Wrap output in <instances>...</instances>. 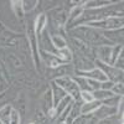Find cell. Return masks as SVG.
<instances>
[{
	"instance_id": "cell-1",
	"label": "cell",
	"mask_w": 124,
	"mask_h": 124,
	"mask_svg": "<svg viewBox=\"0 0 124 124\" xmlns=\"http://www.w3.org/2000/svg\"><path fill=\"white\" fill-rule=\"evenodd\" d=\"M70 32L72 34V37H77L93 47H98V46H103V45L112 46L108 42V40L103 36L102 31L89 27L87 25H79L76 27H72V29H70Z\"/></svg>"
},
{
	"instance_id": "cell-2",
	"label": "cell",
	"mask_w": 124,
	"mask_h": 124,
	"mask_svg": "<svg viewBox=\"0 0 124 124\" xmlns=\"http://www.w3.org/2000/svg\"><path fill=\"white\" fill-rule=\"evenodd\" d=\"M54 82H55L57 86H60L62 89H63L73 101H81V99H79L81 91H79L77 83L73 81V78H72V77L57 78V79H54Z\"/></svg>"
},
{
	"instance_id": "cell-3",
	"label": "cell",
	"mask_w": 124,
	"mask_h": 124,
	"mask_svg": "<svg viewBox=\"0 0 124 124\" xmlns=\"http://www.w3.org/2000/svg\"><path fill=\"white\" fill-rule=\"evenodd\" d=\"M89 27L97 29L99 31H110V30H118L123 29V17H107L101 21H94L86 24Z\"/></svg>"
},
{
	"instance_id": "cell-4",
	"label": "cell",
	"mask_w": 124,
	"mask_h": 124,
	"mask_svg": "<svg viewBox=\"0 0 124 124\" xmlns=\"http://www.w3.org/2000/svg\"><path fill=\"white\" fill-rule=\"evenodd\" d=\"M50 16L47 17V20L50 19V23L52 29H56L60 31V29H62L66 24H67V20H68V13L63 8H56L52 9L48 14Z\"/></svg>"
},
{
	"instance_id": "cell-5",
	"label": "cell",
	"mask_w": 124,
	"mask_h": 124,
	"mask_svg": "<svg viewBox=\"0 0 124 124\" xmlns=\"http://www.w3.org/2000/svg\"><path fill=\"white\" fill-rule=\"evenodd\" d=\"M94 65L97 68H99L103 73L106 75V77L108 78V81H112L113 83H118V82H123V71L116 68L112 65H107L103 63L101 61H94Z\"/></svg>"
},
{
	"instance_id": "cell-6",
	"label": "cell",
	"mask_w": 124,
	"mask_h": 124,
	"mask_svg": "<svg viewBox=\"0 0 124 124\" xmlns=\"http://www.w3.org/2000/svg\"><path fill=\"white\" fill-rule=\"evenodd\" d=\"M72 61H73L75 72H87V71H91L93 68H96L94 61L83 56L82 54L77 52V51H76L75 56H72Z\"/></svg>"
},
{
	"instance_id": "cell-7",
	"label": "cell",
	"mask_w": 124,
	"mask_h": 124,
	"mask_svg": "<svg viewBox=\"0 0 124 124\" xmlns=\"http://www.w3.org/2000/svg\"><path fill=\"white\" fill-rule=\"evenodd\" d=\"M54 79H57V78H62V77H73L75 76V68H73V65L71 63H63L56 68H54L52 71V75Z\"/></svg>"
},
{
	"instance_id": "cell-8",
	"label": "cell",
	"mask_w": 124,
	"mask_h": 124,
	"mask_svg": "<svg viewBox=\"0 0 124 124\" xmlns=\"http://www.w3.org/2000/svg\"><path fill=\"white\" fill-rule=\"evenodd\" d=\"M110 45H123V29L110 30V31H102Z\"/></svg>"
},
{
	"instance_id": "cell-9",
	"label": "cell",
	"mask_w": 124,
	"mask_h": 124,
	"mask_svg": "<svg viewBox=\"0 0 124 124\" xmlns=\"http://www.w3.org/2000/svg\"><path fill=\"white\" fill-rule=\"evenodd\" d=\"M110 52H112V46L109 45H103V46H98L96 47V57L97 61H101L103 63L110 65Z\"/></svg>"
},
{
	"instance_id": "cell-10",
	"label": "cell",
	"mask_w": 124,
	"mask_h": 124,
	"mask_svg": "<svg viewBox=\"0 0 124 124\" xmlns=\"http://www.w3.org/2000/svg\"><path fill=\"white\" fill-rule=\"evenodd\" d=\"M118 114V108H114V107H108V106H104V104H101V107L93 113V117H94L97 120H101V119H104V118H108V117H112V116H116Z\"/></svg>"
},
{
	"instance_id": "cell-11",
	"label": "cell",
	"mask_w": 124,
	"mask_h": 124,
	"mask_svg": "<svg viewBox=\"0 0 124 124\" xmlns=\"http://www.w3.org/2000/svg\"><path fill=\"white\" fill-rule=\"evenodd\" d=\"M27 36H29V41H30V46L32 48V52H34V58H35V62L39 63V45H37V36L35 34V29H34V25L29 24L27 26Z\"/></svg>"
},
{
	"instance_id": "cell-12",
	"label": "cell",
	"mask_w": 124,
	"mask_h": 124,
	"mask_svg": "<svg viewBox=\"0 0 124 124\" xmlns=\"http://www.w3.org/2000/svg\"><path fill=\"white\" fill-rule=\"evenodd\" d=\"M41 103H42V110H44V113H46L47 117L51 118V116H52V110H54V99H52V93H51V89H47L44 93L42 99H41Z\"/></svg>"
},
{
	"instance_id": "cell-13",
	"label": "cell",
	"mask_w": 124,
	"mask_h": 124,
	"mask_svg": "<svg viewBox=\"0 0 124 124\" xmlns=\"http://www.w3.org/2000/svg\"><path fill=\"white\" fill-rule=\"evenodd\" d=\"M51 93H52V99H54V108L58 104V103L63 99V98H66L68 94L67 93L62 89L60 86H57L55 82L52 81V83H51Z\"/></svg>"
},
{
	"instance_id": "cell-14",
	"label": "cell",
	"mask_w": 124,
	"mask_h": 124,
	"mask_svg": "<svg viewBox=\"0 0 124 124\" xmlns=\"http://www.w3.org/2000/svg\"><path fill=\"white\" fill-rule=\"evenodd\" d=\"M71 103H73V99H72L70 96H67L66 98H63V99H62L60 103H58V104L54 108V110H52V116H51V118H52V119H57L61 114H62V112H63L70 104H71Z\"/></svg>"
},
{
	"instance_id": "cell-15",
	"label": "cell",
	"mask_w": 124,
	"mask_h": 124,
	"mask_svg": "<svg viewBox=\"0 0 124 124\" xmlns=\"http://www.w3.org/2000/svg\"><path fill=\"white\" fill-rule=\"evenodd\" d=\"M81 106H82V102L81 101H75L73 104H72L71 109H70V113L67 116V119H66V123L67 124H71L75 119H77L79 116H81Z\"/></svg>"
},
{
	"instance_id": "cell-16",
	"label": "cell",
	"mask_w": 124,
	"mask_h": 124,
	"mask_svg": "<svg viewBox=\"0 0 124 124\" xmlns=\"http://www.w3.org/2000/svg\"><path fill=\"white\" fill-rule=\"evenodd\" d=\"M46 25H47V15L46 14H40L36 17V21H35V25H34L36 36H40L46 30Z\"/></svg>"
},
{
	"instance_id": "cell-17",
	"label": "cell",
	"mask_w": 124,
	"mask_h": 124,
	"mask_svg": "<svg viewBox=\"0 0 124 124\" xmlns=\"http://www.w3.org/2000/svg\"><path fill=\"white\" fill-rule=\"evenodd\" d=\"M102 103L99 101L93 99L88 103H82L81 106V114H93L99 107H101Z\"/></svg>"
},
{
	"instance_id": "cell-18",
	"label": "cell",
	"mask_w": 124,
	"mask_h": 124,
	"mask_svg": "<svg viewBox=\"0 0 124 124\" xmlns=\"http://www.w3.org/2000/svg\"><path fill=\"white\" fill-rule=\"evenodd\" d=\"M51 42L56 50H62L67 47V41L61 34H54L51 35Z\"/></svg>"
},
{
	"instance_id": "cell-19",
	"label": "cell",
	"mask_w": 124,
	"mask_h": 124,
	"mask_svg": "<svg viewBox=\"0 0 124 124\" xmlns=\"http://www.w3.org/2000/svg\"><path fill=\"white\" fill-rule=\"evenodd\" d=\"M92 94H93V98H94L96 101H99L101 103H102L103 101H106V99L113 97V96H116V94H113V92H112V91L102 89V88H99V89H97V91H93V92H92Z\"/></svg>"
},
{
	"instance_id": "cell-20",
	"label": "cell",
	"mask_w": 124,
	"mask_h": 124,
	"mask_svg": "<svg viewBox=\"0 0 124 124\" xmlns=\"http://www.w3.org/2000/svg\"><path fill=\"white\" fill-rule=\"evenodd\" d=\"M11 110H13L11 104H5L3 108H0V123L1 124H10Z\"/></svg>"
},
{
	"instance_id": "cell-21",
	"label": "cell",
	"mask_w": 124,
	"mask_h": 124,
	"mask_svg": "<svg viewBox=\"0 0 124 124\" xmlns=\"http://www.w3.org/2000/svg\"><path fill=\"white\" fill-rule=\"evenodd\" d=\"M10 4H11V10L14 15L17 17V19H24V8H23V1H20V0H13V1H10Z\"/></svg>"
},
{
	"instance_id": "cell-22",
	"label": "cell",
	"mask_w": 124,
	"mask_h": 124,
	"mask_svg": "<svg viewBox=\"0 0 124 124\" xmlns=\"http://www.w3.org/2000/svg\"><path fill=\"white\" fill-rule=\"evenodd\" d=\"M97 122L98 120L93 117V114H81L71 124H97Z\"/></svg>"
},
{
	"instance_id": "cell-23",
	"label": "cell",
	"mask_w": 124,
	"mask_h": 124,
	"mask_svg": "<svg viewBox=\"0 0 124 124\" xmlns=\"http://www.w3.org/2000/svg\"><path fill=\"white\" fill-rule=\"evenodd\" d=\"M97 124H123V116L116 114L104 119H101L97 122Z\"/></svg>"
},
{
	"instance_id": "cell-24",
	"label": "cell",
	"mask_w": 124,
	"mask_h": 124,
	"mask_svg": "<svg viewBox=\"0 0 124 124\" xmlns=\"http://www.w3.org/2000/svg\"><path fill=\"white\" fill-rule=\"evenodd\" d=\"M72 78H73V81L77 83V86H78V88H79L81 92H83V91H88V92H91L89 86H88V82H87V78L81 77V76H73Z\"/></svg>"
},
{
	"instance_id": "cell-25",
	"label": "cell",
	"mask_w": 124,
	"mask_h": 124,
	"mask_svg": "<svg viewBox=\"0 0 124 124\" xmlns=\"http://www.w3.org/2000/svg\"><path fill=\"white\" fill-rule=\"evenodd\" d=\"M123 101V97L122 96H113L106 101H103L102 102V104H104V106H108V107H114V108H118L119 109V104H120V102Z\"/></svg>"
},
{
	"instance_id": "cell-26",
	"label": "cell",
	"mask_w": 124,
	"mask_h": 124,
	"mask_svg": "<svg viewBox=\"0 0 124 124\" xmlns=\"http://www.w3.org/2000/svg\"><path fill=\"white\" fill-rule=\"evenodd\" d=\"M123 52V45H114L112 46V52H110V65H114L116 60L118 58V56Z\"/></svg>"
},
{
	"instance_id": "cell-27",
	"label": "cell",
	"mask_w": 124,
	"mask_h": 124,
	"mask_svg": "<svg viewBox=\"0 0 124 124\" xmlns=\"http://www.w3.org/2000/svg\"><path fill=\"white\" fill-rule=\"evenodd\" d=\"M39 5L37 0H24L23 1V8H24V11L25 13H30Z\"/></svg>"
},
{
	"instance_id": "cell-28",
	"label": "cell",
	"mask_w": 124,
	"mask_h": 124,
	"mask_svg": "<svg viewBox=\"0 0 124 124\" xmlns=\"http://www.w3.org/2000/svg\"><path fill=\"white\" fill-rule=\"evenodd\" d=\"M110 91L113 92V94L122 96V97H123V92H124V85H123V82L114 83V85H113V87L110 88Z\"/></svg>"
},
{
	"instance_id": "cell-29",
	"label": "cell",
	"mask_w": 124,
	"mask_h": 124,
	"mask_svg": "<svg viewBox=\"0 0 124 124\" xmlns=\"http://www.w3.org/2000/svg\"><path fill=\"white\" fill-rule=\"evenodd\" d=\"M10 124H21V117H20L19 110L14 109L11 110V114H10Z\"/></svg>"
},
{
	"instance_id": "cell-30",
	"label": "cell",
	"mask_w": 124,
	"mask_h": 124,
	"mask_svg": "<svg viewBox=\"0 0 124 124\" xmlns=\"http://www.w3.org/2000/svg\"><path fill=\"white\" fill-rule=\"evenodd\" d=\"M36 120L37 122H40V124H46L47 123V114L46 113H44V110L42 109H37L36 110Z\"/></svg>"
},
{
	"instance_id": "cell-31",
	"label": "cell",
	"mask_w": 124,
	"mask_h": 124,
	"mask_svg": "<svg viewBox=\"0 0 124 124\" xmlns=\"http://www.w3.org/2000/svg\"><path fill=\"white\" fill-rule=\"evenodd\" d=\"M79 99H81V102H82V103H88V102L93 101L94 98H93L92 92L83 91V92H81V94H79Z\"/></svg>"
},
{
	"instance_id": "cell-32",
	"label": "cell",
	"mask_w": 124,
	"mask_h": 124,
	"mask_svg": "<svg viewBox=\"0 0 124 124\" xmlns=\"http://www.w3.org/2000/svg\"><path fill=\"white\" fill-rule=\"evenodd\" d=\"M113 66H114L116 68H118V70H120V71H123V67H124V54L123 52L118 56V58L116 60Z\"/></svg>"
},
{
	"instance_id": "cell-33",
	"label": "cell",
	"mask_w": 124,
	"mask_h": 124,
	"mask_svg": "<svg viewBox=\"0 0 124 124\" xmlns=\"http://www.w3.org/2000/svg\"><path fill=\"white\" fill-rule=\"evenodd\" d=\"M87 82H88V86H89L91 92L97 91V89H99V88H101V82H98V81H94V79H88V78H87Z\"/></svg>"
},
{
	"instance_id": "cell-34",
	"label": "cell",
	"mask_w": 124,
	"mask_h": 124,
	"mask_svg": "<svg viewBox=\"0 0 124 124\" xmlns=\"http://www.w3.org/2000/svg\"><path fill=\"white\" fill-rule=\"evenodd\" d=\"M9 58H10V61H11V63L15 66V67H19V66H21V62H20V60L15 56V55H13V54H10V56H9Z\"/></svg>"
},
{
	"instance_id": "cell-35",
	"label": "cell",
	"mask_w": 124,
	"mask_h": 124,
	"mask_svg": "<svg viewBox=\"0 0 124 124\" xmlns=\"http://www.w3.org/2000/svg\"><path fill=\"white\" fill-rule=\"evenodd\" d=\"M113 82L112 81H106V82H102L101 83V88L102 89H108V91H110V88L113 87Z\"/></svg>"
},
{
	"instance_id": "cell-36",
	"label": "cell",
	"mask_w": 124,
	"mask_h": 124,
	"mask_svg": "<svg viewBox=\"0 0 124 124\" xmlns=\"http://www.w3.org/2000/svg\"><path fill=\"white\" fill-rule=\"evenodd\" d=\"M31 124H35V123H31Z\"/></svg>"
}]
</instances>
